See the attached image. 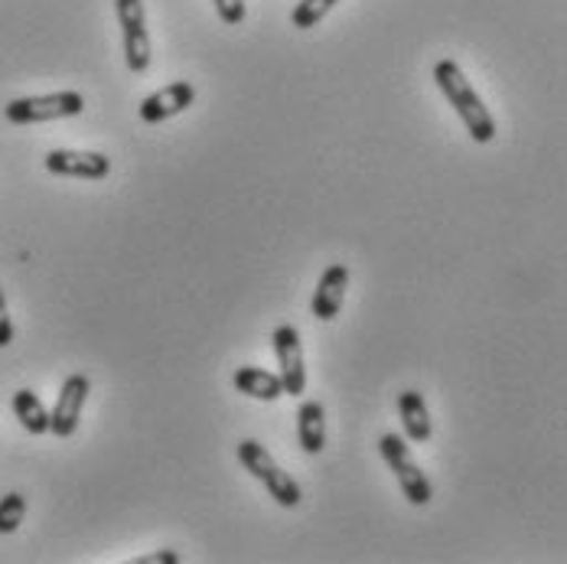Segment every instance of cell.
<instances>
[{
    "mask_svg": "<svg viewBox=\"0 0 567 564\" xmlns=\"http://www.w3.org/2000/svg\"><path fill=\"white\" fill-rule=\"evenodd\" d=\"M398 414H401V428H404L411 444H427L434 438V421H431L427 401L421 392H414V389L401 392L398 396Z\"/></svg>",
    "mask_w": 567,
    "mask_h": 564,
    "instance_id": "8fae6325",
    "label": "cell"
},
{
    "mask_svg": "<svg viewBox=\"0 0 567 564\" xmlns=\"http://www.w3.org/2000/svg\"><path fill=\"white\" fill-rule=\"evenodd\" d=\"M193 102H196L193 82H171V85L157 89L154 95H147L141 102L137 114H141L144 124H161L167 117H176V114H183L186 109H193Z\"/></svg>",
    "mask_w": 567,
    "mask_h": 564,
    "instance_id": "9c48e42d",
    "label": "cell"
},
{
    "mask_svg": "<svg viewBox=\"0 0 567 564\" xmlns=\"http://www.w3.org/2000/svg\"><path fill=\"white\" fill-rule=\"evenodd\" d=\"M134 564H179V555L171 552V548H164V552H154V555H141V558H134Z\"/></svg>",
    "mask_w": 567,
    "mask_h": 564,
    "instance_id": "d6986e66",
    "label": "cell"
},
{
    "mask_svg": "<svg viewBox=\"0 0 567 564\" xmlns=\"http://www.w3.org/2000/svg\"><path fill=\"white\" fill-rule=\"evenodd\" d=\"M23 515H27V496L23 493H7L0 500V535L17 532L20 522H23Z\"/></svg>",
    "mask_w": 567,
    "mask_h": 564,
    "instance_id": "2e32d148",
    "label": "cell"
},
{
    "mask_svg": "<svg viewBox=\"0 0 567 564\" xmlns=\"http://www.w3.org/2000/svg\"><path fill=\"white\" fill-rule=\"evenodd\" d=\"M297 441H300V451L310 457L327 448V411L313 398L303 401L297 411Z\"/></svg>",
    "mask_w": 567,
    "mask_h": 564,
    "instance_id": "7c38bea8",
    "label": "cell"
},
{
    "mask_svg": "<svg viewBox=\"0 0 567 564\" xmlns=\"http://www.w3.org/2000/svg\"><path fill=\"white\" fill-rule=\"evenodd\" d=\"M337 3H340V0H300V3L293 7V13H290L293 30H313Z\"/></svg>",
    "mask_w": 567,
    "mask_h": 564,
    "instance_id": "9a60e30c",
    "label": "cell"
},
{
    "mask_svg": "<svg viewBox=\"0 0 567 564\" xmlns=\"http://www.w3.org/2000/svg\"><path fill=\"white\" fill-rule=\"evenodd\" d=\"M231 386L248 398H258V401H278L284 398V386L278 372H268V369H258V366H241L235 369L231 376Z\"/></svg>",
    "mask_w": 567,
    "mask_h": 564,
    "instance_id": "4fadbf2b",
    "label": "cell"
},
{
    "mask_svg": "<svg viewBox=\"0 0 567 564\" xmlns=\"http://www.w3.org/2000/svg\"><path fill=\"white\" fill-rule=\"evenodd\" d=\"M82 112H85L82 92H53V95L13 99L3 109L10 124H43V121H59V117H79Z\"/></svg>",
    "mask_w": 567,
    "mask_h": 564,
    "instance_id": "277c9868",
    "label": "cell"
},
{
    "mask_svg": "<svg viewBox=\"0 0 567 564\" xmlns=\"http://www.w3.org/2000/svg\"><path fill=\"white\" fill-rule=\"evenodd\" d=\"M13 342V324H10V314H7V300L0 294V349Z\"/></svg>",
    "mask_w": 567,
    "mask_h": 564,
    "instance_id": "ac0fdd59",
    "label": "cell"
},
{
    "mask_svg": "<svg viewBox=\"0 0 567 564\" xmlns=\"http://www.w3.org/2000/svg\"><path fill=\"white\" fill-rule=\"evenodd\" d=\"M114 13L124 33V59L134 75L151 69V33H147V10L144 0H114Z\"/></svg>",
    "mask_w": 567,
    "mask_h": 564,
    "instance_id": "5b68a950",
    "label": "cell"
},
{
    "mask_svg": "<svg viewBox=\"0 0 567 564\" xmlns=\"http://www.w3.org/2000/svg\"><path fill=\"white\" fill-rule=\"evenodd\" d=\"M47 170L72 180H105L112 173V157L99 151H50Z\"/></svg>",
    "mask_w": 567,
    "mask_h": 564,
    "instance_id": "ba28073f",
    "label": "cell"
},
{
    "mask_svg": "<svg viewBox=\"0 0 567 564\" xmlns=\"http://www.w3.org/2000/svg\"><path fill=\"white\" fill-rule=\"evenodd\" d=\"M213 3L226 27H238L245 20V0H213Z\"/></svg>",
    "mask_w": 567,
    "mask_h": 564,
    "instance_id": "e0dca14e",
    "label": "cell"
},
{
    "mask_svg": "<svg viewBox=\"0 0 567 564\" xmlns=\"http://www.w3.org/2000/svg\"><path fill=\"white\" fill-rule=\"evenodd\" d=\"M379 453H382V460L392 466L398 486H401V493H404V500H408L411 506H427V503L434 500V486H431L427 473L417 466V460L411 457L408 444L401 441V434H385V438L379 441Z\"/></svg>",
    "mask_w": 567,
    "mask_h": 564,
    "instance_id": "3957f363",
    "label": "cell"
},
{
    "mask_svg": "<svg viewBox=\"0 0 567 564\" xmlns=\"http://www.w3.org/2000/svg\"><path fill=\"white\" fill-rule=\"evenodd\" d=\"M271 349L278 356V376H281L284 396H303L307 389V362H303V342H300V334L297 327L290 324H281L271 337Z\"/></svg>",
    "mask_w": 567,
    "mask_h": 564,
    "instance_id": "8992f818",
    "label": "cell"
},
{
    "mask_svg": "<svg viewBox=\"0 0 567 564\" xmlns=\"http://www.w3.org/2000/svg\"><path fill=\"white\" fill-rule=\"evenodd\" d=\"M434 82L441 85L444 99L451 102V109L456 112V117L463 121L466 134L476 141V144H489L496 137V121L486 109V102L480 99V92L470 85L466 72L456 65L454 59H441L434 65Z\"/></svg>",
    "mask_w": 567,
    "mask_h": 564,
    "instance_id": "6da1fadb",
    "label": "cell"
},
{
    "mask_svg": "<svg viewBox=\"0 0 567 564\" xmlns=\"http://www.w3.org/2000/svg\"><path fill=\"white\" fill-rule=\"evenodd\" d=\"M238 463L271 493V500L284 509H297L303 500L300 483L284 470L281 463L268 453V448H261L258 441H241L238 444Z\"/></svg>",
    "mask_w": 567,
    "mask_h": 564,
    "instance_id": "7a4b0ae2",
    "label": "cell"
},
{
    "mask_svg": "<svg viewBox=\"0 0 567 564\" xmlns=\"http://www.w3.org/2000/svg\"><path fill=\"white\" fill-rule=\"evenodd\" d=\"M89 392H92V382L89 376L82 372H72L62 389H59L56 404L50 411V431L56 438H72L79 431V421H82V411H85V401H89Z\"/></svg>",
    "mask_w": 567,
    "mask_h": 564,
    "instance_id": "52a82bcc",
    "label": "cell"
},
{
    "mask_svg": "<svg viewBox=\"0 0 567 564\" xmlns=\"http://www.w3.org/2000/svg\"><path fill=\"white\" fill-rule=\"evenodd\" d=\"M346 290H349V268L346 265H330L323 271L320 284H317V290H313V304H310L313 317L323 320V324L337 320L342 310V300H346Z\"/></svg>",
    "mask_w": 567,
    "mask_h": 564,
    "instance_id": "30bf717a",
    "label": "cell"
},
{
    "mask_svg": "<svg viewBox=\"0 0 567 564\" xmlns=\"http://www.w3.org/2000/svg\"><path fill=\"white\" fill-rule=\"evenodd\" d=\"M10 404H13V414L23 424V431H30V434H47L50 431V411L40 401V396H33L30 389H20Z\"/></svg>",
    "mask_w": 567,
    "mask_h": 564,
    "instance_id": "5bb4252c",
    "label": "cell"
}]
</instances>
